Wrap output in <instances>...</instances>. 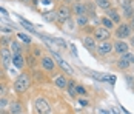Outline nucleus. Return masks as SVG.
I'll return each mask as SVG.
<instances>
[{
	"mask_svg": "<svg viewBox=\"0 0 134 114\" xmlns=\"http://www.w3.org/2000/svg\"><path fill=\"white\" fill-rule=\"evenodd\" d=\"M54 83H55V86L60 89H65L68 85V80L66 77L63 76V74H60V76H55V79H54Z\"/></svg>",
	"mask_w": 134,
	"mask_h": 114,
	"instance_id": "nucleus-14",
	"label": "nucleus"
},
{
	"mask_svg": "<svg viewBox=\"0 0 134 114\" xmlns=\"http://www.w3.org/2000/svg\"><path fill=\"white\" fill-rule=\"evenodd\" d=\"M17 37L20 39L23 43H26V45H29V43H31V37H29V36H26V34H23V32H19V34H17Z\"/></svg>",
	"mask_w": 134,
	"mask_h": 114,
	"instance_id": "nucleus-24",
	"label": "nucleus"
},
{
	"mask_svg": "<svg viewBox=\"0 0 134 114\" xmlns=\"http://www.w3.org/2000/svg\"><path fill=\"white\" fill-rule=\"evenodd\" d=\"M0 31H5V32H13L11 28H6V26H0Z\"/></svg>",
	"mask_w": 134,
	"mask_h": 114,
	"instance_id": "nucleus-31",
	"label": "nucleus"
},
{
	"mask_svg": "<svg viewBox=\"0 0 134 114\" xmlns=\"http://www.w3.org/2000/svg\"><path fill=\"white\" fill-rule=\"evenodd\" d=\"M59 66H60V68H63L68 74H72V73H74V71H72V68H71V66H69L65 60H59Z\"/></svg>",
	"mask_w": 134,
	"mask_h": 114,
	"instance_id": "nucleus-20",
	"label": "nucleus"
},
{
	"mask_svg": "<svg viewBox=\"0 0 134 114\" xmlns=\"http://www.w3.org/2000/svg\"><path fill=\"white\" fill-rule=\"evenodd\" d=\"M71 11H74V14L77 17L79 15H86V5L85 3H74V6H72Z\"/></svg>",
	"mask_w": 134,
	"mask_h": 114,
	"instance_id": "nucleus-11",
	"label": "nucleus"
},
{
	"mask_svg": "<svg viewBox=\"0 0 134 114\" xmlns=\"http://www.w3.org/2000/svg\"><path fill=\"white\" fill-rule=\"evenodd\" d=\"M79 102H80V105H82V106H88V103H90V102H88V100H85V99H80Z\"/></svg>",
	"mask_w": 134,
	"mask_h": 114,
	"instance_id": "nucleus-33",
	"label": "nucleus"
},
{
	"mask_svg": "<svg viewBox=\"0 0 134 114\" xmlns=\"http://www.w3.org/2000/svg\"><path fill=\"white\" fill-rule=\"evenodd\" d=\"M71 8H68V6H65V5H62L60 8H59V11H57V17L62 20V22H66V20H69V17H71Z\"/></svg>",
	"mask_w": 134,
	"mask_h": 114,
	"instance_id": "nucleus-7",
	"label": "nucleus"
},
{
	"mask_svg": "<svg viewBox=\"0 0 134 114\" xmlns=\"http://www.w3.org/2000/svg\"><path fill=\"white\" fill-rule=\"evenodd\" d=\"M11 63L15 66V68H23L25 66V59H23V56L22 54H13V62Z\"/></svg>",
	"mask_w": 134,
	"mask_h": 114,
	"instance_id": "nucleus-13",
	"label": "nucleus"
},
{
	"mask_svg": "<svg viewBox=\"0 0 134 114\" xmlns=\"http://www.w3.org/2000/svg\"><path fill=\"white\" fill-rule=\"evenodd\" d=\"M123 56H125V57H126V59L130 60V63H131V65H134V56L131 54V52H125Z\"/></svg>",
	"mask_w": 134,
	"mask_h": 114,
	"instance_id": "nucleus-28",
	"label": "nucleus"
},
{
	"mask_svg": "<svg viewBox=\"0 0 134 114\" xmlns=\"http://www.w3.org/2000/svg\"><path fill=\"white\" fill-rule=\"evenodd\" d=\"M109 36H111V32H109V29H107V28H97L94 31V40L107 42L108 39H109Z\"/></svg>",
	"mask_w": 134,
	"mask_h": 114,
	"instance_id": "nucleus-5",
	"label": "nucleus"
},
{
	"mask_svg": "<svg viewBox=\"0 0 134 114\" xmlns=\"http://www.w3.org/2000/svg\"><path fill=\"white\" fill-rule=\"evenodd\" d=\"M117 65H119V68L120 69H128L130 66H131V63H130V60L125 57V56H122L120 59H119V62H117Z\"/></svg>",
	"mask_w": 134,
	"mask_h": 114,
	"instance_id": "nucleus-17",
	"label": "nucleus"
},
{
	"mask_svg": "<svg viewBox=\"0 0 134 114\" xmlns=\"http://www.w3.org/2000/svg\"><path fill=\"white\" fill-rule=\"evenodd\" d=\"M22 2H25V3H26V2H32V0H22Z\"/></svg>",
	"mask_w": 134,
	"mask_h": 114,
	"instance_id": "nucleus-41",
	"label": "nucleus"
},
{
	"mask_svg": "<svg viewBox=\"0 0 134 114\" xmlns=\"http://www.w3.org/2000/svg\"><path fill=\"white\" fill-rule=\"evenodd\" d=\"M34 108L39 114H53V110H51V105L49 102L46 100L45 97H37L34 100Z\"/></svg>",
	"mask_w": 134,
	"mask_h": 114,
	"instance_id": "nucleus-2",
	"label": "nucleus"
},
{
	"mask_svg": "<svg viewBox=\"0 0 134 114\" xmlns=\"http://www.w3.org/2000/svg\"><path fill=\"white\" fill-rule=\"evenodd\" d=\"M9 48H11L9 51H11L13 54H22V46H20L17 42H11V43H9Z\"/></svg>",
	"mask_w": 134,
	"mask_h": 114,
	"instance_id": "nucleus-18",
	"label": "nucleus"
},
{
	"mask_svg": "<svg viewBox=\"0 0 134 114\" xmlns=\"http://www.w3.org/2000/svg\"><path fill=\"white\" fill-rule=\"evenodd\" d=\"M131 45H134V36L131 37Z\"/></svg>",
	"mask_w": 134,
	"mask_h": 114,
	"instance_id": "nucleus-40",
	"label": "nucleus"
},
{
	"mask_svg": "<svg viewBox=\"0 0 134 114\" xmlns=\"http://www.w3.org/2000/svg\"><path fill=\"white\" fill-rule=\"evenodd\" d=\"M66 88H68V93H69V96H72V97H74V96L77 94V93H76V85H74V82H72V80H69V82H68Z\"/></svg>",
	"mask_w": 134,
	"mask_h": 114,
	"instance_id": "nucleus-22",
	"label": "nucleus"
},
{
	"mask_svg": "<svg viewBox=\"0 0 134 114\" xmlns=\"http://www.w3.org/2000/svg\"><path fill=\"white\" fill-rule=\"evenodd\" d=\"M131 25L134 26V14H133V17H131Z\"/></svg>",
	"mask_w": 134,
	"mask_h": 114,
	"instance_id": "nucleus-39",
	"label": "nucleus"
},
{
	"mask_svg": "<svg viewBox=\"0 0 134 114\" xmlns=\"http://www.w3.org/2000/svg\"><path fill=\"white\" fill-rule=\"evenodd\" d=\"M96 51L100 54V56H107L109 54L111 51H113V45H111V42H100L99 43V46H96Z\"/></svg>",
	"mask_w": 134,
	"mask_h": 114,
	"instance_id": "nucleus-6",
	"label": "nucleus"
},
{
	"mask_svg": "<svg viewBox=\"0 0 134 114\" xmlns=\"http://www.w3.org/2000/svg\"><path fill=\"white\" fill-rule=\"evenodd\" d=\"M19 20H20V23H22V25L25 26V28H26L28 31H31V32H36V31H34V28H32V23H29L28 20H25V19H22L20 15H19Z\"/></svg>",
	"mask_w": 134,
	"mask_h": 114,
	"instance_id": "nucleus-19",
	"label": "nucleus"
},
{
	"mask_svg": "<svg viewBox=\"0 0 134 114\" xmlns=\"http://www.w3.org/2000/svg\"><path fill=\"white\" fill-rule=\"evenodd\" d=\"M76 93H77V94H82V96H85V94H86V89L83 88L82 85H77V86H76Z\"/></svg>",
	"mask_w": 134,
	"mask_h": 114,
	"instance_id": "nucleus-27",
	"label": "nucleus"
},
{
	"mask_svg": "<svg viewBox=\"0 0 134 114\" xmlns=\"http://www.w3.org/2000/svg\"><path fill=\"white\" fill-rule=\"evenodd\" d=\"M116 36L119 39H126L131 36V25H126V23H122L119 25V28L116 29Z\"/></svg>",
	"mask_w": 134,
	"mask_h": 114,
	"instance_id": "nucleus-4",
	"label": "nucleus"
},
{
	"mask_svg": "<svg viewBox=\"0 0 134 114\" xmlns=\"http://www.w3.org/2000/svg\"><path fill=\"white\" fill-rule=\"evenodd\" d=\"M32 54H34V57H39V56H40V50H39V48H36Z\"/></svg>",
	"mask_w": 134,
	"mask_h": 114,
	"instance_id": "nucleus-35",
	"label": "nucleus"
},
{
	"mask_svg": "<svg viewBox=\"0 0 134 114\" xmlns=\"http://www.w3.org/2000/svg\"><path fill=\"white\" fill-rule=\"evenodd\" d=\"M5 91H6V86L3 83H0V94H5Z\"/></svg>",
	"mask_w": 134,
	"mask_h": 114,
	"instance_id": "nucleus-34",
	"label": "nucleus"
},
{
	"mask_svg": "<svg viewBox=\"0 0 134 114\" xmlns=\"http://www.w3.org/2000/svg\"><path fill=\"white\" fill-rule=\"evenodd\" d=\"M122 9H123V17H126V19H131L133 17V6H131V2H125V3H122Z\"/></svg>",
	"mask_w": 134,
	"mask_h": 114,
	"instance_id": "nucleus-12",
	"label": "nucleus"
},
{
	"mask_svg": "<svg viewBox=\"0 0 134 114\" xmlns=\"http://www.w3.org/2000/svg\"><path fill=\"white\" fill-rule=\"evenodd\" d=\"M0 43H2L3 46H6V45H8V39H6V37H2V39H0Z\"/></svg>",
	"mask_w": 134,
	"mask_h": 114,
	"instance_id": "nucleus-32",
	"label": "nucleus"
},
{
	"mask_svg": "<svg viewBox=\"0 0 134 114\" xmlns=\"http://www.w3.org/2000/svg\"><path fill=\"white\" fill-rule=\"evenodd\" d=\"M28 63H29V66H36V59L34 57H28Z\"/></svg>",
	"mask_w": 134,
	"mask_h": 114,
	"instance_id": "nucleus-30",
	"label": "nucleus"
},
{
	"mask_svg": "<svg viewBox=\"0 0 134 114\" xmlns=\"http://www.w3.org/2000/svg\"><path fill=\"white\" fill-rule=\"evenodd\" d=\"M107 15H108V19H109L113 23H120V14H119V11H117V9H114V8L108 9Z\"/></svg>",
	"mask_w": 134,
	"mask_h": 114,
	"instance_id": "nucleus-10",
	"label": "nucleus"
},
{
	"mask_svg": "<svg viewBox=\"0 0 134 114\" xmlns=\"http://www.w3.org/2000/svg\"><path fill=\"white\" fill-rule=\"evenodd\" d=\"M128 43H125V42H122V40H119V42H116V45H113V50L116 51L117 54H120V56H123L125 52H128Z\"/></svg>",
	"mask_w": 134,
	"mask_h": 114,
	"instance_id": "nucleus-9",
	"label": "nucleus"
},
{
	"mask_svg": "<svg viewBox=\"0 0 134 114\" xmlns=\"http://www.w3.org/2000/svg\"><path fill=\"white\" fill-rule=\"evenodd\" d=\"M42 68L45 69V71H53L54 68H55V65H54V60L49 57V56H45V57H42Z\"/></svg>",
	"mask_w": 134,
	"mask_h": 114,
	"instance_id": "nucleus-8",
	"label": "nucleus"
},
{
	"mask_svg": "<svg viewBox=\"0 0 134 114\" xmlns=\"http://www.w3.org/2000/svg\"><path fill=\"white\" fill-rule=\"evenodd\" d=\"M96 5L99 8H103V9H109V0H96Z\"/></svg>",
	"mask_w": 134,
	"mask_h": 114,
	"instance_id": "nucleus-21",
	"label": "nucleus"
},
{
	"mask_svg": "<svg viewBox=\"0 0 134 114\" xmlns=\"http://www.w3.org/2000/svg\"><path fill=\"white\" fill-rule=\"evenodd\" d=\"M77 25L79 26L88 25V15H79V17H77Z\"/></svg>",
	"mask_w": 134,
	"mask_h": 114,
	"instance_id": "nucleus-23",
	"label": "nucleus"
},
{
	"mask_svg": "<svg viewBox=\"0 0 134 114\" xmlns=\"http://www.w3.org/2000/svg\"><path fill=\"white\" fill-rule=\"evenodd\" d=\"M43 17H45V20H48V22H54V20L57 19V14L55 13H45Z\"/></svg>",
	"mask_w": 134,
	"mask_h": 114,
	"instance_id": "nucleus-25",
	"label": "nucleus"
},
{
	"mask_svg": "<svg viewBox=\"0 0 134 114\" xmlns=\"http://www.w3.org/2000/svg\"><path fill=\"white\" fill-rule=\"evenodd\" d=\"M29 85H31L29 76L28 74H20V76L15 79V82H14V89H15V93L22 94V93H25L29 88Z\"/></svg>",
	"mask_w": 134,
	"mask_h": 114,
	"instance_id": "nucleus-1",
	"label": "nucleus"
},
{
	"mask_svg": "<svg viewBox=\"0 0 134 114\" xmlns=\"http://www.w3.org/2000/svg\"><path fill=\"white\" fill-rule=\"evenodd\" d=\"M57 2H60V0H57Z\"/></svg>",
	"mask_w": 134,
	"mask_h": 114,
	"instance_id": "nucleus-42",
	"label": "nucleus"
},
{
	"mask_svg": "<svg viewBox=\"0 0 134 114\" xmlns=\"http://www.w3.org/2000/svg\"><path fill=\"white\" fill-rule=\"evenodd\" d=\"M102 25L105 26L107 29H109V28H114V23H113L108 17H103V19H102Z\"/></svg>",
	"mask_w": 134,
	"mask_h": 114,
	"instance_id": "nucleus-26",
	"label": "nucleus"
},
{
	"mask_svg": "<svg viewBox=\"0 0 134 114\" xmlns=\"http://www.w3.org/2000/svg\"><path fill=\"white\" fill-rule=\"evenodd\" d=\"M55 43H57V45H60L62 48H66V42H65V40H60V39H55Z\"/></svg>",
	"mask_w": 134,
	"mask_h": 114,
	"instance_id": "nucleus-29",
	"label": "nucleus"
},
{
	"mask_svg": "<svg viewBox=\"0 0 134 114\" xmlns=\"http://www.w3.org/2000/svg\"><path fill=\"white\" fill-rule=\"evenodd\" d=\"M9 113L11 114H22V105L19 102H13L9 105Z\"/></svg>",
	"mask_w": 134,
	"mask_h": 114,
	"instance_id": "nucleus-16",
	"label": "nucleus"
},
{
	"mask_svg": "<svg viewBox=\"0 0 134 114\" xmlns=\"http://www.w3.org/2000/svg\"><path fill=\"white\" fill-rule=\"evenodd\" d=\"M13 62V52L8 48H2L0 50V63L3 68H9V65Z\"/></svg>",
	"mask_w": 134,
	"mask_h": 114,
	"instance_id": "nucleus-3",
	"label": "nucleus"
},
{
	"mask_svg": "<svg viewBox=\"0 0 134 114\" xmlns=\"http://www.w3.org/2000/svg\"><path fill=\"white\" fill-rule=\"evenodd\" d=\"M83 46L86 50H96V40L93 37H85L83 39Z\"/></svg>",
	"mask_w": 134,
	"mask_h": 114,
	"instance_id": "nucleus-15",
	"label": "nucleus"
},
{
	"mask_svg": "<svg viewBox=\"0 0 134 114\" xmlns=\"http://www.w3.org/2000/svg\"><path fill=\"white\" fill-rule=\"evenodd\" d=\"M42 5H46V6H48V5H51V0H43Z\"/></svg>",
	"mask_w": 134,
	"mask_h": 114,
	"instance_id": "nucleus-37",
	"label": "nucleus"
},
{
	"mask_svg": "<svg viewBox=\"0 0 134 114\" xmlns=\"http://www.w3.org/2000/svg\"><path fill=\"white\" fill-rule=\"evenodd\" d=\"M6 105V100L5 99H0V106H5Z\"/></svg>",
	"mask_w": 134,
	"mask_h": 114,
	"instance_id": "nucleus-38",
	"label": "nucleus"
},
{
	"mask_svg": "<svg viewBox=\"0 0 134 114\" xmlns=\"http://www.w3.org/2000/svg\"><path fill=\"white\" fill-rule=\"evenodd\" d=\"M0 14H3V15H8V11H6L5 8H2V6H0Z\"/></svg>",
	"mask_w": 134,
	"mask_h": 114,
	"instance_id": "nucleus-36",
	"label": "nucleus"
}]
</instances>
